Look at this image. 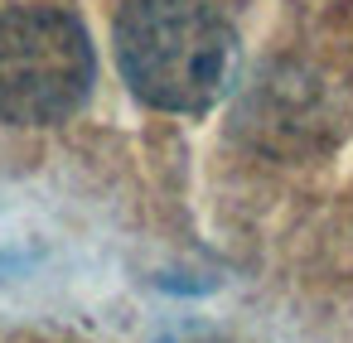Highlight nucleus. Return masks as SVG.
Segmentation results:
<instances>
[{
  "instance_id": "f257e3e1",
  "label": "nucleus",
  "mask_w": 353,
  "mask_h": 343,
  "mask_svg": "<svg viewBox=\"0 0 353 343\" xmlns=\"http://www.w3.org/2000/svg\"><path fill=\"white\" fill-rule=\"evenodd\" d=\"M117 63L141 102L203 112L232 78L237 34L208 0H126L117 15Z\"/></svg>"
},
{
  "instance_id": "f03ea898",
  "label": "nucleus",
  "mask_w": 353,
  "mask_h": 343,
  "mask_svg": "<svg viewBox=\"0 0 353 343\" xmlns=\"http://www.w3.org/2000/svg\"><path fill=\"white\" fill-rule=\"evenodd\" d=\"M92 44L68 10L15 6L0 15V116L44 126L73 116L92 92Z\"/></svg>"
}]
</instances>
